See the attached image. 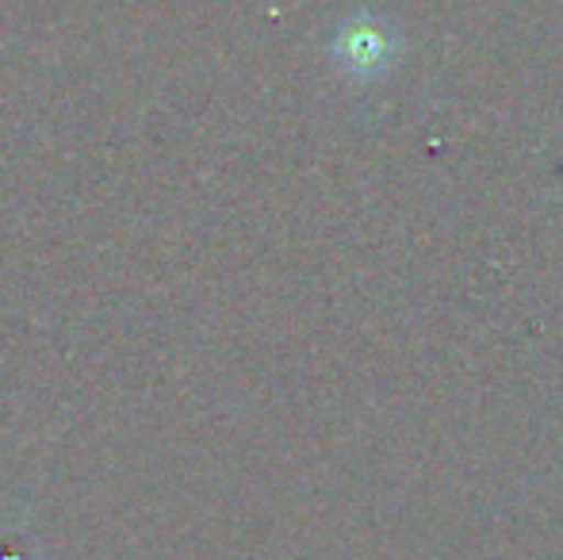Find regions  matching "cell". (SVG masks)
<instances>
[{
	"label": "cell",
	"instance_id": "1",
	"mask_svg": "<svg viewBox=\"0 0 563 560\" xmlns=\"http://www.w3.org/2000/svg\"><path fill=\"white\" fill-rule=\"evenodd\" d=\"M334 51H338L341 69H349V74H376V69H384V58L391 62L384 28H376V23H368V20L349 23L338 35Z\"/></svg>",
	"mask_w": 563,
	"mask_h": 560
}]
</instances>
